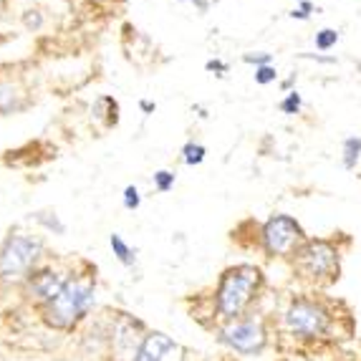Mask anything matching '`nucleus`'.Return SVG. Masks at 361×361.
I'll list each match as a JSON object with an SVG mask.
<instances>
[{
  "label": "nucleus",
  "mask_w": 361,
  "mask_h": 361,
  "mask_svg": "<svg viewBox=\"0 0 361 361\" xmlns=\"http://www.w3.org/2000/svg\"><path fill=\"white\" fill-rule=\"evenodd\" d=\"M263 286V273L255 265H233L220 276V283L215 290V311L228 324L247 316V308L258 298Z\"/></svg>",
  "instance_id": "nucleus-1"
},
{
  "label": "nucleus",
  "mask_w": 361,
  "mask_h": 361,
  "mask_svg": "<svg viewBox=\"0 0 361 361\" xmlns=\"http://www.w3.org/2000/svg\"><path fill=\"white\" fill-rule=\"evenodd\" d=\"M91 303H94V281L91 278H68L63 290L49 306H43V319L54 329L68 331L89 313Z\"/></svg>",
  "instance_id": "nucleus-2"
},
{
  "label": "nucleus",
  "mask_w": 361,
  "mask_h": 361,
  "mask_svg": "<svg viewBox=\"0 0 361 361\" xmlns=\"http://www.w3.org/2000/svg\"><path fill=\"white\" fill-rule=\"evenodd\" d=\"M283 324L298 338H324L331 331V311L316 298H293L283 313Z\"/></svg>",
  "instance_id": "nucleus-3"
},
{
  "label": "nucleus",
  "mask_w": 361,
  "mask_h": 361,
  "mask_svg": "<svg viewBox=\"0 0 361 361\" xmlns=\"http://www.w3.org/2000/svg\"><path fill=\"white\" fill-rule=\"evenodd\" d=\"M293 263L308 281L331 283L338 278L341 255H338V247L331 240H306L298 247V253L293 255Z\"/></svg>",
  "instance_id": "nucleus-4"
},
{
  "label": "nucleus",
  "mask_w": 361,
  "mask_h": 361,
  "mask_svg": "<svg viewBox=\"0 0 361 361\" xmlns=\"http://www.w3.org/2000/svg\"><path fill=\"white\" fill-rule=\"evenodd\" d=\"M217 338L230 351L243 356H258L268 346V331H265L263 319L258 316H243L238 321H228L220 329Z\"/></svg>",
  "instance_id": "nucleus-5"
},
{
  "label": "nucleus",
  "mask_w": 361,
  "mask_h": 361,
  "mask_svg": "<svg viewBox=\"0 0 361 361\" xmlns=\"http://www.w3.org/2000/svg\"><path fill=\"white\" fill-rule=\"evenodd\" d=\"M260 243H263L265 255L290 258L306 243V235H303V228L290 215H273L260 230Z\"/></svg>",
  "instance_id": "nucleus-6"
},
{
  "label": "nucleus",
  "mask_w": 361,
  "mask_h": 361,
  "mask_svg": "<svg viewBox=\"0 0 361 361\" xmlns=\"http://www.w3.org/2000/svg\"><path fill=\"white\" fill-rule=\"evenodd\" d=\"M43 250V243L30 235H11L6 245L0 247V278L6 281H18L28 276L33 263Z\"/></svg>",
  "instance_id": "nucleus-7"
},
{
  "label": "nucleus",
  "mask_w": 361,
  "mask_h": 361,
  "mask_svg": "<svg viewBox=\"0 0 361 361\" xmlns=\"http://www.w3.org/2000/svg\"><path fill=\"white\" fill-rule=\"evenodd\" d=\"M68 278H63L56 271H38L33 276H28V293L36 298L41 306H49L56 295L63 290Z\"/></svg>",
  "instance_id": "nucleus-8"
},
{
  "label": "nucleus",
  "mask_w": 361,
  "mask_h": 361,
  "mask_svg": "<svg viewBox=\"0 0 361 361\" xmlns=\"http://www.w3.org/2000/svg\"><path fill=\"white\" fill-rule=\"evenodd\" d=\"M175 341L164 334H147L145 341L139 343L137 354H134V361H164L169 351H177Z\"/></svg>",
  "instance_id": "nucleus-9"
},
{
  "label": "nucleus",
  "mask_w": 361,
  "mask_h": 361,
  "mask_svg": "<svg viewBox=\"0 0 361 361\" xmlns=\"http://www.w3.org/2000/svg\"><path fill=\"white\" fill-rule=\"evenodd\" d=\"M20 109V91L11 81H0V114H11Z\"/></svg>",
  "instance_id": "nucleus-10"
},
{
  "label": "nucleus",
  "mask_w": 361,
  "mask_h": 361,
  "mask_svg": "<svg viewBox=\"0 0 361 361\" xmlns=\"http://www.w3.org/2000/svg\"><path fill=\"white\" fill-rule=\"evenodd\" d=\"M361 157V137H349L343 139V167L354 169Z\"/></svg>",
  "instance_id": "nucleus-11"
},
{
  "label": "nucleus",
  "mask_w": 361,
  "mask_h": 361,
  "mask_svg": "<svg viewBox=\"0 0 361 361\" xmlns=\"http://www.w3.org/2000/svg\"><path fill=\"white\" fill-rule=\"evenodd\" d=\"M109 245H111V250H114V255H116V260H119V263H124V265L134 263V250L127 245V243H124V238H121V235H116V233L111 235V238H109Z\"/></svg>",
  "instance_id": "nucleus-12"
},
{
  "label": "nucleus",
  "mask_w": 361,
  "mask_h": 361,
  "mask_svg": "<svg viewBox=\"0 0 361 361\" xmlns=\"http://www.w3.org/2000/svg\"><path fill=\"white\" fill-rule=\"evenodd\" d=\"M207 149L202 145H195V142H187L185 149H182V159H185V164H190V167H195V164H200L202 159H205Z\"/></svg>",
  "instance_id": "nucleus-13"
},
{
  "label": "nucleus",
  "mask_w": 361,
  "mask_h": 361,
  "mask_svg": "<svg viewBox=\"0 0 361 361\" xmlns=\"http://www.w3.org/2000/svg\"><path fill=\"white\" fill-rule=\"evenodd\" d=\"M338 43V30L334 28H324L316 33V49L319 51H329Z\"/></svg>",
  "instance_id": "nucleus-14"
},
{
  "label": "nucleus",
  "mask_w": 361,
  "mask_h": 361,
  "mask_svg": "<svg viewBox=\"0 0 361 361\" xmlns=\"http://www.w3.org/2000/svg\"><path fill=\"white\" fill-rule=\"evenodd\" d=\"M281 111L283 114H298L301 111V94L298 91H288L286 99L281 102Z\"/></svg>",
  "instance_id": "nucleus-15"
},
{
  "label": "nucleus",
  "mask_w": 361,
  "mask_h": 361,
  "mask_svg": "<svg viewBox=\"0 0 361 361\" xmlns=\"http://www.w3.org/2000/svg\"><path fill=\"white\" fill-rule=\"evenodd\" d=\"M154 187L159 190V192H169V190L175 187V175L167 172V169H159V172L154 175Z\"/></svg>",
  "instance_id": "nucleus-16"
},
{
  "label": "nucleus",
  "mask_w": 361,
  "mask_h": 361,
  "mask_svg": "<svg viewBox=\"0 0 361 361\" xmlns=\"http://www.w3.org/2000/svg\"><path fill=\"white\" fill-rule=\"evenodd\" d=\"M276 78H278V71L273 66H260V68H255V81H258L260 86L273 84Z\"/></svg>",
  "instance_id": "nucleus-17"
},
{
  "label": "nucleus",
  "mask_w": 361,
  "mask_h": 361,
  "mask_svg": "<svg viewBox=\"0 0 361 361\" xmlns=\"http://www.w3.org/2000/svg\"><path fill=\"white\" fill-rule=\"evenodd\" d=\"M139 202H142V197H139V190L134 185H129L127 190H124V207H127V210H137Z\"/></svg>",
  "instance_id": "nucleus-18"
},
{
  "label": "nucleus",
  "mask_w": 361,
  "mask_h": 361,
  "mask_svg": "<svg viewBox=\"0 0 361 361\" xmlns=\"http://www.w3.org/2000/svg\"><path fill=\"white\" fill-rule=\"evenodd\" d=\"M23 23H25V28L38 30V28H41V25H43L41 13H38V11H25V13H23Z\"/></svg>",
  "instance_id": "nucleus-19"
},
{
  "label": "nucleus",
  "mask_w": 361,
  "mask_h": 361,
  "mask_svg": "<svg viewBox=\"0 0 361 361\" xmlns=\"http://www.w3.org/2000/svg\"><path fill=\"white\" fill-rule=\"evenodd\" d=\"M245 61L247 63H255V68H260V66H271V54H247L245 56Z\"/></svg>",
  "instance_id": "nucleus-20"
},
{
  "label": "nucleus",
  "mask_w": 361,
  "mask_h": 361,
  "mask_svg": "<svg viewBox=\"0 0 361 361\" xmlns=\"http://www.w3.org/2000/svg\"><path fill=\"white\" fill-rule=\"evenodd\" d=\"M313 11V6L308 3V0H303L301 6L298 8H293V13H290V18H301V20H306L308 18V13Z\"/></svg>",
  "instance_id": "nucleus-21"
},
{
  "label": "nucleus",
  "mask_w": 361,
  "mask_h": 361,
  "mask_svg": "<svg viewBox=\"0 0 361 361\" xmlns=\"http://www.w3.org/2000/svg\"><path fill=\"white\" fill-rule=\"evenodd\" d=\"M205 68H207V71H220V73H225V71H228V63H223V61H207Z\"/></svg>",
  "instance_id": "nucleus-22"
},
{
  "label": "nucleus",
  "mask_w": 361,
  "mask_h": 361,
  "mask_svg": "<svg viewBox=\"0 0 361 361\" xmlns=\"http://www.w3.org/2000/svg\"><path fill=\"white\" fill-rule=\"evenodd\" d=\"M187 3L197 8L200 13H207V8H210V3H207V0H187Z\"/></svg>",
  "instance_id": "nucleus-23"
},
{
  "label": "nucleus",
  "mask_w": 361,
  "mask_h": 361,
  "mask_svg": "<svg viewBox=\"0 0 361 361\" xmlns=\"http://www.w3.org/2000/svg\"><path fill=\"white\" fill-rule=\"evenodd\" d=\"M142 109H145V111H154V104H152V102H142Z\"/></svg>",
  "instance_id": "nucleus-24"
},
{
  "label": "nucleus",
  "mask_w": 361,
  "mask_h": 361,
  "mask_svg": "<svg viewBox=\"0 0 361 361\" xmlns=\"http://www.w3.org/2000/svg\"><path fill=\"white\" fill-rule=\"evenodd\" d=\"M359 71H361V63H359Z\"/></svg>",
  "instance_id": "nucleus-25"
}]
</instances>
